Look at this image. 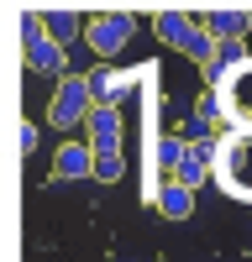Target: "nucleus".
<instances>
[{
  "label": "nucleus",
  "instance_id": "14",
  "mask_svg": "<svg viewBox=\"0 0 252 262\" xmlns=\"http://www.w3.org/2000/svg\"><path fill=\"white\" fill-rule=\"evenodd\" d=\"M189 158H195V163H205V168H210V158H216V147H210V142H189Z\"/></svg>",
  "mask_w": 252,
  "mask_h": 262
},
{
  "label": "nucleus",
  "instance_id": "15",
  "mask_svg": "<svg viewBox=\"0 0 252 262\" xmlns=\"http://www.w3.org/2000/svg\"><path fill=\"white\" fill-rule=\"evenodd\" d=\"M21 152H37V126H21Z\"/></svg>",
  "mask_w": 252,
  "mask_h": 262
},
{
  "label": "nucleus",
  "instance_id": "13",
  "mask_svg": "<svg viewBox=\"0 0 252 262\" xmlns=\"http://www.w3.org/2000/svg\"><path fill=\"white\" fill-rule=\"evenodd\" d=\"M195 121H200V126H210V131H216V126H221V100H216V95H210V90H205V95L195 100Z\"/></svg>",
  "mask_w": 252,
  "mask_h": 262
},
{
  "label": "nucleus",
  "instance_id": "8",
  "mask_svg": "<svg viewBox=\"0 0 252 262\" xmlns=\"http://www.w3.org/2000/svg\"><path fill=\"white\" fill-rule=\"evenodd\" d=\"M42 27H48V32L63 42V48H69L74 37H84V27H90V21H84L74 6H48V11H42Z\"/></svg>",
  "mask_w": 252,
  "mask_h": 262
},
{
  "label": "nucleus",
  "instance_id": "7",
  "mask_svg": "<svg viewBox=\"0 0 252 262\" xmlns=\"http://www.w3.org/2000/svg\"><path fill=\"white\" fill-rule=\"evenodd\" d=\"M200 27L216 37V42H242V37H247V27H252V16H247V11H237V6H216V11H205Z\"/></svg>",
  "mask_w": 252,
  "mask_h": 262
},
{
  "label": "nucleus",
  "instance_id": "1",
  "mask_svg": "<svg viewBox=\"0 0 252 262\" xmlns=\"http://www.w3.org/2000/svg\"><path fill=\"white\" fill-rule=\"evenodd\" d=\"M153 27H158V37L168 42V48H179L184 58H195L200 69H205V79H216V74H221V63H216L221 42L210 37L200 21H189L184 11H158V21H153Z\"/></svg>",
  "mask_w": 252,
  "mask_h": 262
},
{
  "label": "nucleus",
  "instance_id": "6",
  "mask_svg": "<svg viewBox=\"0 0 252 262\" xmlns=\"http://www.w3.org/2000/svg\"><path fill=\"white\" fill-rule=\"evenodd\" d=\"M84 137H90L95 152L121 147V111H116V105H95V116L84 121Z\"/></svg>",
  "mask_w": 252,
  "mask_h": 262
},
{
  "label": "nucleus",
  "instance_id": "11",
  "mask_svg": "<svg viewBox=\"0 0 252 262\" xmlns=\"http://www.w3.org/2000/svg\"><path fill=\"white\" fill-rule=\"evenodd\" d=\"M189 163V137H163L158 142V168H179Z\"/></svg>",
  "mask_w": 252,
  "mask_h": 262
},
{
  "label": "nucleus",
  "instance_id": "3",
  "mask_svg": "<svg viewBox=\"0 0 252 262\" xmlns=\"http://www.w3.org/2000/svg\"><path fill=\"white\" fill-rule=\"evenodd\" d=\"M21 48H27V63L32 69H42V74H58V79H69V48L42 27V21H32L27 27V37H21Z\"/></svg>",
  "mask_w": 252,
  "mask_h": 262
},
{
  "label": "nucleus",
  "instance_id": "2",
  "mask_svg": "<svg viewBox=\"0 0 252 262\" xmlns=\"http://www.w3.org/2000/svg\"><path fill=\"white\" fill-rule=\"evenodd\" d=\"M95 116V90H90V74H69V79H58V90H53V105H48V121L58 131H69L79 121H90Z\"/></svg>",
  "mask_w": 252,
  "mask_h": 262
},
{
  "label": "nucleus",
  "instance_id": "9",
  "mask_svg": "<svg viewBox=\"0 0 252 262\" xmlns=\"http://www.w3.org/2000/svg\"><path fill=\"white\" fill-rule=\"evenodd\" d=\"M158 210L168 215V221H189V215H195V194H189V189H179L174 179H168V184L158 189Z\"/></svg>",
  "mask_w": 252,
  "mask_h": 262
},
{
  "label": "nucleus",
  "instance_id": "12",
  "mask_svg": "<svg viewBox=\"0 0 252 262\" xmlns=\"http://www.w3.org/2000/svg\"><path fill=\"white\" fill-rule=\"evenodd\" d=\"M205 179H210V168H205V163H195V158L174 168V184H179V189H189V194H195V189H200Z\"/></svg>",
  "mask_w": 252,
  "mask_h": 262
},
{
  "label": "nucleus",
  "instance_id": "4",
  "mask_svg": "<svg viewBox=\"0 0 252 262\" xmlns=\"http://www.w3.org/2000/svg\"><path fill=\"white\" fill-rule=\"evenodd\" d=\"M126 37H132V16L126 11H100V16H90V27H84V42H90L100 58H116L126 48Z\"/></svg>",
  "mask_w": 252,
  "mask_h": 262
},
{
  "label": "nucleus",
  "instance_id": "5",
  "mask_svg": "<svg viewBox=\"0 0 252 262\" xmlns=\"http://www.w3.org/2000/svg\"><path fill=\"white\" fill-rule=\"evenodd\" d=\"M95 179V147L90 142H63L53 152V184H69V179Z\"/></svg>",
  "mask_w": 252,
  "mask_h": 262
},
{
  "label": "nucleus",
  "instance_id": "10",
  "mask_svg": "<svg viewBox=\"0 0 252 262\" xmlns=\"http://www.w3.org/2000/svg\"><path fill=\"white\" fill-rule=\"evenodd\" d=\"M95 179H100V184H121V179H126V158H121V147L95 152Z\"/></svg>",
  "mask_w": 252,
  "mask_h": 262
}]
</instances>
